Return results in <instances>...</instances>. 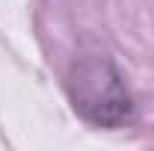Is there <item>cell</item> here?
Here are the masks:
<instances>
[{
    "label": "cell",
    "mask_w": 154,
    "mask_h": 151,
    "mask_svg": "<svg viewBox=\"0 0 154 151\" xmlns=\"http://www.w3.org/2000/svg\"><path fill=\"white\" fill-rule=\"evenodd\" d=\"M68 95L74 110L95 128H122L134 116V98L107 57L77 59L68 77Z\"/></svg>",
    "instance_id": "cell-1"
}]
</instances>
